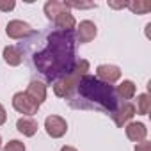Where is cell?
I'll return each instance as SVG.
<instances>
[{
	"label": "cell",
	"instance_id": "21",
	"mask_svg": "<svg viewBox=\"0 0 151 151\" xmlns=\"http://www.w3.org/2000/svg\"><path fill=\"white\" fill-rule=\"evenodd\" d=\"M14 6H16V2L14 0H0V11H13L14 9Z\"/></svg>",
	"mask_w": 151,
	"mask_h": 151
},
{
	"label": "cell",
	"instance_id": "7",
	"mask_svg": "<svg viewBox=\"0 0 151 151\" xmlns=\"http://www.w3.org/2000/svg\"><path fill=\"white\" fill-rule=\"evenodd\" d=\"M6 34H7L11 39H22V37H27V36L32 34V27H30L27 22L11 20V22L6 25Z\"/></svg>",
	"mask_w": 151,
	"mask_h": 151
},
{
	"label": "cell",
	"instance_id": "5",
	"mask_svg": "<svg viewBox=\"0 0 151 151\" xmlns=\"http://www.w3.org/2000/svg\"><path fill=\"white\" fill-rule=\"evenodd\" d=\"M45 130L52 139H60L68 132V123L60 116H48L45 119Z\"/></svg>",
	"mask_w": 151,
	"mask_h": 151
},
{
	"label": "cell",
	"instance_id": "1",
	"mask_svg": "<svg viewBox=\"0 0 151 151\" xmlns=\"http://www.w3.org/2000/svg\"><path fill=\"white\" fill-rule=\"evenodd\" d=\"M71 57H73V37L69 32L60 30L50 36L48 48L39 55H36L34 62L46 77L52 78L64 69V66L68 68Z\"/></svg>",
	"mask_w": 151,
	"mask_h": 151
},
{
	"label": "cell",
	"instance_id": "16",
	"mask_svg": "<svg viewBox=\"0 0 151 151\" xmlns=\"http://www.w3.org/2000/svg\"><path fill=\"white\" fill-rule=\"evenodd\" d=\"M4 60L9 64V66H20L22 60H23V55L18 48L14 46H6L4 48Z\"/></svg>",
	"mask_w": 151,
	"mask_h": 151
},
{
	"label": "cell",
	"instance_id": "13",
	"mask_svg": "<svg viewBox=\"0 0 151 151\" xmlns=\"http://www.w3.org/2000/svg\"><path fill=\"white\" fill-rule=\"evenodd\" d=\"M53 22H55L57 29H60L62 32H71L75 27H77V20H75V16L71 14V11H64V13H60Z\"/></svg>",
	"mask_w": 151,
	"mask_h": 151
},
{
	"label": "cell",
	"instance_id": "20",
	"mask_svg": "<svg viewBox=\"0 0 151 151\" xmlns=\"http://www.w3.org/2000/svg\"><path fill=\"white\" fill-rule=\"evenodd\" d=\"M66 6H68V9H71V7H75V9H91V7H96V4H94V2H89V4H80V2H66Z\"/></svg>",
	"mask_w": 151,
	"mask_h": 151
},
{
	"label": "cell",
	"instance_id": "15",
	"mask_svg": "<svg viewBox=\"0 0 151 151\" xmlns=\"http://www.w3.org/2000/svg\"><path fill=\"white\" fill-rule=\"evenodd\" d=\"M135 93H137V87H135V84L132 80H123L116 87V94L119 98H123V100H132L135 96Z\"/></svg>",
	"mask_w": 151,
	"mask_h": 151
},
{
	"label": "cell",
	"instance_id": "25",
	"mask_svg": "<svg viewBox=\"0 0 151 151\" xmlns=\"http://www.w3.org/2000/svg\"><path fill=\"white\" fill-rule=\"evenodd\" d=\"M60 151H77V149H75L73 146H62V147H60Z\"/></svg>",
	"mask_w": 151,
	"mask_h": 151
},
{
	"label": "cell",
	"instance_id": "19",
	"mask_svg": "<svg viewBox=\"0 0 151 151\" xmlns=\"http://www.w3.org/2000/svg\"><path fill=\"white\" fill-rule=\"evenodd\" d=\"M2 151H25V144L20 142V140H16V139H13V140H9L2 147Z\"/></svg>",
	"mask_w": 151,
	"mask_h": 151
},
{
	"label": "cell",
	"instance_id": "14",
	"mask_svg": "<svg viewBox=\"0 0 151 151\" xmlns=\"http://www.w3.org/2000/svg\"><path fill=\"white\" fill-rule=\"evenodd\" d=\"M64 11H69L66 2H59V0H48V2L45 4V14L50 18V20H55L60 13Z\"/></svg>",
	"mask_w": 151,
	"mask_h": 151
},
{
	"label": "cell",
	"instance_id": "11",
	"mask_svg": "<svg viewBox=\"0 0 151 151\" xmlns=\"http://www.w3.org/2000/svg\"><path fill=\"white\" fill-rule=\"evenodd\" d=\"M39 107L45 103V100H46V86L43 84V82H37V80H32L30 84H29V87H27V91H25Z\"/></svg>",
	"mask_w": 151,
	"mask_h": 151
},
{
	"label": "cell",
	"instance_id": "17",
	"mask_svg": "<svg viewBox=\"0 0 151 151\" xmlns=\"http://www.w3.org/2000/svg\"><path fill=\"white\" fill-rule=\"evenodd\" d=\"M149 109H151V98H149V94L147 93L139 94L137 96V109H135V112H139L140 116H146L149 112Z\"/></svg>",
	"mask_w": 151,
	"mask_h": 151
},
{
	"label": "cell",
	"instance_id": "10",
	"mask_svg": "<svg viewBox=\"0 0 151 151\" xmlns=\"http://www.w3.org/2000/svg\"><path fill=\"white\" fill-rule=\"evenodd\" d=\"M124 132H126V137L132 140V142H142V140H146V137H147V128H146V124L144 123H137V121H132V123H128L126 124V128H124Z\"/></svg>",
	"mask_w": 151,
	"mask_h": 151
},
{
	"label": "cell",
	"instance_id": "24",
	"mask_svg": "<svg viewBox=\"0 0 151 151\" xmlns=\"http://www.w3.org/2000/svg\"><path fill=\"white\" fill-rule=\"evenodd\" d=\"M109 6H110V7H114V9H123V7H126V2H123V4H114V2H109Z\"/></svg>",
	"mask_w": 151,
	"mask_h": 151
},
{
	"label": "cell",
	"instance_id": "8",
	"mask_svg": "<svg viewBox=\"0 0 151 151\" xmlns=\"http://www.w3.org/2000/svg\"><path fill=\"white\" fill-rule=\"evenodd\" d=\"M135 114H137V112H135V105L130 103V101H124L119 109L114 110L112 117H114V123H116L119 128H123L124 124H128V121H130Z\"/></svg>",
	"mask_w": 151,
	"mask_h": 151
},
{
	"label": "cell",
	"instance_id": "22",
	"mask_svg": "<svg viewBox=\"0 0 151 151\" xmlns=\"http://www.w3.org/2000/svg\"><path fill=\"white\" fill-rule=\"evenodd\" d=\"M135 151H151V142L149 140H142V142L135 144Z\"/></svg>",
	"mask_w": 151,
	"mask_h": 151
},
{
	"label": "cell",
	"instance_id": "4",
	"mask_svg": "<svg viewBox=\"0 0 151 151\" xmlns=\"http://www.w3.org/2000/svg\"><path fill=\"white\" fill-rule=\"evenodd\" d=\"M13 107H14L16 112L23 114L25 117H30V116L37 114V110H39V105L27 93H16L13 96Z\"/></svg>",
	"mask_w": 151,
	"mask_h": 151
},
{
	"label": "cell",
	"instance_id": "2",
	"mask_svg": "<svg viewBox=\"0 0 151 151\" xmlns=\"http://www.w3.org/2000/svg\"><path fill=\"white\" fill-rule=\"evenodd\" d=\"M78 91L82 96L89 98V100H96L98 103H101L103 107L110 109V110H116V100H114V91L109 84H103L100 82L98 78L94 77H86L80 80L78 84Z\"/></svg>",
	"mask_w": 151,
	"mask_h": 151
},
{
	"label": "cell",
	"instance_id": "9",
	"mask_svg": "<svg viewBox=\"0 0 151 151\" xmlns=\"http://www.w3.org/2000/svg\"><path fill=\"white\" fill-rule=\"evenodd\" d=\"M96 34H98V29H96L94 22H91V20L80 22V25H78V29H77V39H78L82 45L91 43V41L96 37Z\"/></svg>",
	"mask_w": 151,
	"mask_h": 151
},
{
	"label": "cell",
	"instance_id": "18",
	"mask_svg": "<svg viewBox=\"0 0 151 151\" xmlns=\"http://www.w3.org/2000/svg\"><path fill=\"white\" fill-rule=\"evenodd\" d=\"M126 7L132 9L135 14H146L151 11V4L144 2V0H137V2H126Z\"/></svg>",
	"mask_w": 151,
	"mask_h": 151
},
{
	"label": "cell",
	"instance_id": "3",
	"mask_svg": "<svg viewBox=\"0 0 151 151\" xmlns=\"http://www.w3.org/2000/svg\"><path fill=\"white\" fill-rule=\"evenodd\" d=\"M87 71H89V60H86V59L77 60V62L73 64L71 71L55 82V86H53L55 96H59V98H69L75 91L78 89V84L87 75Z\"/></svg>",
	"mask_w": 151,
	"mask_h": 151
},
{
	"label": "cell",
	"instance_id": "6",
	"mask_svg": "<svg viewBox=\"0 0 151 151\" xmlns=\"http://www.w3.org/2000/svg\"><path fill=\"white\" fill-rule=\"evenodd\" d=\"M96 78L103 84H116L121 78V69L114 64H100L96 68Z\"/></svg>",
	"mask_w": 151,
	"mask_h": 151
},
{
	"label": "cell",
	"instance_id": "26",
	"mask_svg": "<svg viewBox=\"0 0 151 151\" xmlns=\"http://www.w3.org/2000/svg\"><path fill=\"white\" fill-rule=\"evenodd\" d=\"M0 146H2V137H0Z\"/></svg>",
	"mask_w": 151,
	"mask_h": 151
},
{
	"label": "cell",
	"instance_id": "23",
	"mask_svg": "<svg viewBox=\"0 0 151 151\" xmlns=\"http://www.w3.org/2000/svg\"><path fill=\"white\" fill-rule=\"evenodd\" d=\"M6 119H7V112H6V109H4V105L0 103V126H2L4 123H6Z\"/></svg>",
	"mask_w": 151,
	"mask_h": 151
},
{
	"label": "cell",
	"instance_id": "12",
	"mask_svg": "<svg viewBox=\"0 0 151 151\" xmlns=\"http://www.w3.org/2000/svg\"><path fill=\"white\" fill-rule=\"evenodd\" d=\"M16 128L20 133H23L25 137H34L37 133V121L34 117H20L16 121Z\"/></svg>",
	"mask_w": 151,
	"mask_h": 151
}]
</instances>
